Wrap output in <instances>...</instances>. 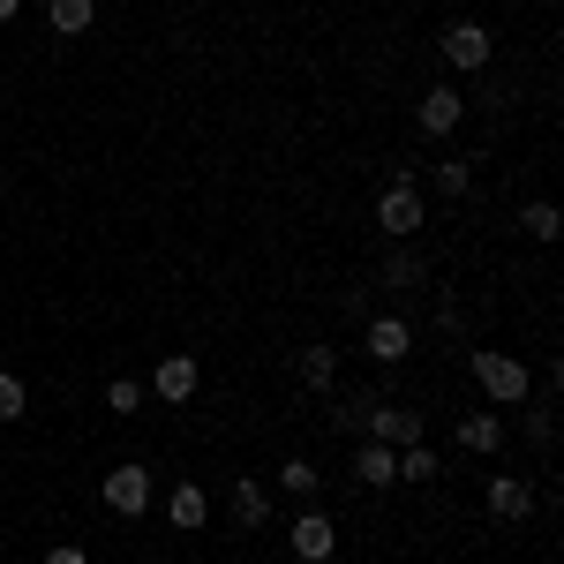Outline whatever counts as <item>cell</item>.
<instances>
[{
  "mask_svg": "<svg viewBox=\"0 0 564 564\" xmlns=\"http://www.w3.org/2000/svg\"><path fill=\"white\" fill-rule=\"evenodd\" d=\"M475 384H481V399L489 406H520L527 391H534V369H527L520 354H505V347H475Z\"/></svg>",
  "mask_w": 564,
  "mask_h": 564,
  "instance_id": "obj_1",
  "label": "cell"
},
{
  "mask_svg": "<svg viewBox=\"0 0 564 564\" xmlns=\"http://www.w3.org/2000/svg\"><path fill=\"white\" fill-rule=\"evenodd\" d=\"M377 226H384L391 241H414L422 226H430V204H422V181L399 166V181H391L384 196H377Z\"/></svg>",
  "mask_w": 564,
  "mask_h": 564,
  "instance_id": "obj_2",
  "label": "cell"
},
{
  "mask_svg": "<svg viewBox=\"0 0 564 564\" xmlns=\"http://www.w3.org/2000/svg\"><path fill=\"white\" fill-rule=\"evenodd\" d=\"M98 505H106V512H121V520H143V512H151V467H106Z\"/></svg>",
  "mask_w": 564,
  "mask_h": 564,
  "instance_id": "obj_3",
  "label": "cell"
},
{
  "mask_svg": "<svg viewBox=\"0 0 564 564\" xmlns=\"http://www.w3.org/2000/svg\"><path fill=\"white\" fill-rule=\"evenodd\" d=\"M436 53H444L459 76H481V68L497 61V39H489V23H452V31L436 39Z\"/></svg>",
  "mask_w": 564,
  "mask_h": 564,
  "instance_id": "obj_4",
  "label": "cell"
},
{
  "mask_svg": "<svg viewBox=\"0 0 564 564\" xmlns=\"http://www.w3.org/2000/svg\"><path fill=\"white\" fill-rule=\"evenodd\" d=\"M361 436H369V444H391V452H406V444H422V414H414V406H384V399H369Z\"/></svg>",
  "mask_w": 564,
  "mask_h": 564,
  "instance_id": "obj_5",
  "label": "cell"
},
{
  "mask_svg": "<svg viewBox=\"0 0 564 564\" xmlns=\"http://www.w3.org/2000/svg\"><path fill=\"white\" fill-rule=\"evenodd\" d=\"M286 542H294V557H308V564H332V557H339V520L308 505V512H294Z\"/></svg>",
  "mask_w": 564,
  "mask_h": 564,
  "instance_id": "obj_6",
  "label": "cell"
},
{
  "mask_svg": "<svg viewBox=\"0 0 564 564\" xmlns=\"http://www.w3.org/2000/svg\"><path fill=\"white\" fill-rule=\"evenodd\" d=\"M459 121H467L459 84H430V90H422V106H414V129H422V135H459Z\"/></svg>",
  "mask_w": 564,
  "mask_h": 564,
  "instance_id": "obj_7",
  "label": "cell"
},
{
  "mask_svg": "<svg viewBox=\"0 0 564 564\" xmlns=\"http://www.w3.org/2000/svg\"><path fill=\"white\" fill-rule=\"evenodd\" d=\"M489 520H505V527L534 520V481L527 475H497L489 481Z\"/></svg>",
  "mask_w": 564,
  "mask_h": 564,
  "instance_id": "obj_8",
  "label": "cell"
},
{
  "mask_svg": "<svg viewBox=\"0 0 564 564\" xmlns=\"http://www.w3.org/2000/svg\"><path fill=\"white\" fill-rule=\"evenodd\" d=\"M361 347H369V361H406V354H414V324H406V316H377V324H369V332H361Z\"/></svg>",
  "mask_w": 564,
  "mask_h": 564,
  "instance_id": "obj_9",
  "label": "cell"
},
{
  "mask_svg": "<svg viewBox=\"0 0 564 564\" xmlns=\"http://www.w3.org/2000/svg\"><path fill=\"white\" fill-rule=\"evenodd\" d=\"M196 384H204L196 354H166V361H159V377H151V391H159L166 406H188V399H196Z\"/></svg>",
  "mask_w": 564,
  "mask_h": 564,
  "instance_id": "obj_10",
  "label": "cell"
},
{
  "mask_svg": "<svg viewBox=\"0 0 564 564\" xmlns=\"http://www.w3.org/2000/svg\"><path fill=\"white\" fill-rule=\"evenodd\" d=\"M459 452H475V459L505 452V414H497V406H475V414H459Z\"/></svg>",
  "mask_w": 564,
  "mask_h": 564,
  "instance_id": "obj_11",
  "label": "cell"
},
{
  "mask_svg": "<svg viewBox=\"0 0 564 564\" xmlns=\"http://www.w3.org/2000/svg\"><path fill=\"white\" fill-rule=\"evenodd\" d=\"M226 512H234L241 534H257V527H271V489H263L257 475H241V481H234V497H226Z\"/></svg>",
  "mask_w": 564,
  "mask_h": 564,
  "instance_id": "obj_12",
  "label": "cell"
},
{
  "mask_svg": "<svg viewBox=\"0 0 564 564\" xmlns=\"http://www.w3.org/2000/svg\"><path fill=\"white\" fill-rule=\"evenodd\" d=\"M354 481H361V489H399V452L361 436V452H354Z\"/></svg>",
  "mask_w": 564,
  "mask_h": 564,
  "instance_id": "obj_13",
  "label": "cell"
},
{
  "mask_svg": "<svg viewBox=\"0 0 564 564\" xmlns=\"http://www.w3.org/2000/svg\"><path fill=\"white\" fill-rule=\"evenodd\" d=\"M166 527H181V534L212 527V497H204V481H181L174 497H166Z\"/></svg>",
  "mask_w": 564,
  "mask_h": 564,
  "instance_id": "obj_14",
  "label": "cell"
},
{
  "mask_svg": "<svg viewBox=\"0 0 564 564\" xmlns=\"http://www.w3.org/2000/svg\"><path fill=\"white\" fill-rule=\"evenodd\" d=\"M294 377H302L308 391H332V384H339V347H324V339L302 347V354H294Z\"/></svg>",
  "mask_w": 564,
  "mask_h": 564,
  "instance_id": "obj_15",
  "label": "cell"
},
{
  "mask_svg": "<svg viewBox=\"0 0 564 564\" xmlns=\"http://www.w3.org/2000/svg\"><path fill=\"white\" fill-rule=\"evenodd\" d=\"M45 23H53L61 39H84L90 23H98V0H53V8H45Z\"/></svg>",
  "mask_w": 564,
  "mask_h": 564,
  "instance_id": "obj_16",
  "label": "cell"
},
{
  "mask_svg": "<svg viewBox=\"0 0 564 564\" xmlns=\"http://www.w3.org/2000/svg\"><path fill=\"white\" fill-rule=\"evenodd\" d=\"M384 286H399V294H414V286H430V263L414 257V249H391V257H384Z\"/></svg>",
  "mask_w": 564,
  "mask_h": 564,
  "instance_id": "obj_17",
  "label": "cell"
},
{
  "mask_svg": "<svg viewBox=\"0 0 564 564\" xmlns=\"http://www.w3.org/2000/svg\"><path fill=\"white\" fill-rule=\"evenodd\" d=\"M430 181H436V196H452V204H459V196L475 188V166H467V159H436Z\"/></svg>",
  "mask_w": 564,
  "mask_h": 564,
  "instance_id": "obj_18",
  "label": "cell"
},
{
  "mask_svg": "<svg viewBox=\"0 0 564 564\" xmlns=\"http://www.w3.org/2000/svg\"><path fill=\"white\" fill-rule=\"evenodd\" d=\"M520 234H527V241H557V204H550V196L520 204Z\"/></svg>",
  "mask_w": 564,
  "mask_h": 564,
  "instance_id": "obj_19",
  "label": "cell"
},
{
  "mask_svg": "<svg viewBox=\"0 0 564 564\" xmlns=\"http://www.w3.org/2000/svg\"><path fill=\"white\" fill-rule=\"evenodd\" d=\"M444 475V459H436L430 444H406V452H399V481H436Z\"/></svg>",
  "mask_w": 564,
  "mask_h": 564,
  "instance_id": "obj_20",
  "label": "cell"
},
{
  "mask_svg": "<svg viewBox=\"0 0 564 564\" xmlns=\"http://www.w3.org/2000/svg\"><path fill=\"white\" fill-rule=\"evenodd\" d=\"M143 399H151V391L135 384V377H113V384H106V414H121V422H129V414H143Z\"/></svg>",
  "mask_w": 564,
  "mask_h": 564,
  "instance_id": "obj_21",
  "label": "cell"
},
{
  "mask_svg": "<svg viewBox=\"0 0 564 564\" xmlns=\"http://www.w3.org/2000/svg\"><path fill=\"white\" fill-rule=\"evenodd\" d=\"M316 467H308V459H286V467H279V489H286V497H316Z\"/></svg>",
  "mask_w": 564,
  "mask_h": 564,
  "instance_id": "obj_22",
  "label": "cell"
},
{
  "mask_svg": "<svg viewBox=\"0 0 564 564\" xmlns=\"http://www.w3.org/2000/svg\"><path fill=\"white\" fill-rule=\"evenodd\" d=\"M23 406H31L23 377H0V422H23Z\"/></svg>",
  "mask_w": 564,
  "mask_h": 564,
  "instance_id": "obj_23",
  "label": "cell"
},
{
  "mask_svg": "<svg viewBox=\"0 0 564 564\" xmlns=\"http://www.w3.org/2000/svg\"><path fill=\"white\" fill-rule=\"evenodd\" d=\"M527 436H534V452H550V444H557V414L534 406V414H527Z\"/></svg>",
  "mask_w": 564,
  "mask_h": 564,
  "instance_id": "obj_24",
  "label": "cell"
},
{
  "mask_svg": "<svg viewBox=\"0 0 564 564\" xmlns=\"http://www.w3.org/2000/svg\"><path fill=\"white\" fill-rule=\"evenodd\" d=\"M361 414H369V391H354L347 406H332V422H339V430H354V436H361Z\"/></svg>",
  "mask_w": 564,
  "mask_h": 564,
  "instance_id": "obj_25",
  "label": "cell"
},
{
  "mask_svg": "<svg viewBox=\"0 0 564 564\" xmlns=\"http://www.w3.org/2000/svg\"><path fill=\"white\" fill-rule=\"evenodd\" d=\"M45 564H90V557L76 550V542H61V550H45Z\"/></svg>",
  "mask_w": 564,
  "mask_h": 564,
  "instance_id": "obj_26",
  "label": "cell"
},
{
  "mask_svg": "<svg viewBox=\"0 0 564 564\" xmlns=\"http://www.w3.org/2000/svg\"><path fill=\"white\" fill-rule=\"evenodd\" d=\"M15 15H23V0H0V23H15Z\"/></svg>",
  "mask_w": 564,
  "mask_h": 564,
  "instance_id": "obj_27",
  "label": "cell"
},
{
  "mask_svg": "<svg viewBox=\"0 0 564 564\" xmlns=\"http://www.w3.org/2000/svg\"><path fill=\"white\" fill-rule=\"evenodd\" d=\"M143 564H159V557H143Z\"/></svg>",
  "mask_w": 564,
  "mask_h": 564,
  "instance_id": "obj_28",
  "label": "cell"
},
{
  "mask_svg": "<svg viewBox=\"0 0 564 564\" xmlns=\"http://www.w3.org/2000/svg\"><path fill=\"white\" fill-rule=\"evenodd\" d=\"M0 557H8V550H0Z\"/></svg>",
  "mask_w": 564,
  "mask_h": 564,
  "instance_id": "obj_29",
  "label": "cell"
}]
</instances>
